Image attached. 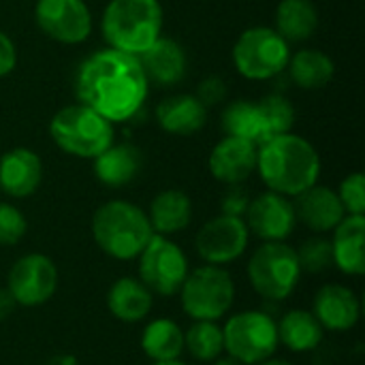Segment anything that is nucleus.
I'll return each instance as SVG.
<instances>
[{
    "mask_svg": "<svg viewBox=\"0 0 365 365\" xmlns=\"http://www.w3.org/2000/svg\"><path fill=\"white\" fill-rule=\"evenodd\" d=\"M75 92L81 105H88L115 124L141 111L150 94V81L137 56L107 47L81 62L75 77Z\"/></svg>",
    "mask_w": 365,
    "mask_h": 365,
    "instance_id": "obj_1",
    "label": "nucleus"
},
{
    "mask_svg": "<svg viewBox=\"0 0 365 365\" xmlns=\"http://www.w3.org/2000/svg\"><path fill=\"white\" fill-rule=\"evenodd\" d=\"M257 171L272 192L297 197L319 182L321 156L308 139L284 133L259 145Z\"/></svg>",
    "mask_w": 365,
    "mask_h": 365,
    "instance_id": "obj_2",
    "label": "nucleus"
},
{
    "mask_svg": "<svg viewBox=\"0 0 365 365\" xmlns=\"http://www.w3.org/2000/svg\"><path fill=\"white\" fill-rule=\"evenodd\" d=\"M152 235L148 214L124 199L103 203L92 216V237L96 246L115 261L137 259Z\"/></svg>",
    "mask_w": 365,
    "mask_h": 365,
    "instance_id": "obj_3",
    "label": "nucleus"
},
{
    "mask_svg": "<svg viewBox=\"0 0 365 365\" xmlns=\"http://www.w3.org/2000/svg\"><path fill=\"white\" fill-rule=\"evenodd\" d=\"M101 30L111 49L133 56L143 53L163 30L160 0H109Z\"/></svg>",
    "mask_w": 365,
    "mask_h": 365,
    "instance_id": "obj_4",
    "label": "nucleus"
},
{
    "mask_svg": "<svg viewBox=\"0 0 365 365\" xmlns=\"http://www.w3.org/2000/svg\"><path fill=\"white\" fill-rule=\"evenodd\" d=\"M49 135L62 152L94 160L113 143V124L88 105L75 103L51 118Z\"/></svg>",
    "mask_w": 365,
    "mask_h": 365,
    "instance_id": "obj_5",
    "label": "nucleus"
},
{
    "mask_svg": "<svg viewBox=\"0 0 365 365\" xmlns=\"http://www.w3.org/2000/svg\"><path fill=\"white\" fill-rule=\"evenodd\" d=\"M302 278L295 248L284 242H263L248 261V280L257 295L267 302L291 297Z\"/></svg>",
    "mask_w": 365,
    "mask_h": 365,
    "instance_id": "obj_6",
    "label": "nucleus"
},
{
    "mask_svg": "<svg viewBox=\"0 0 365 365\" xmlns=\"http://www.w3.org/2000/svg\"><path fill=\"white\" fill-rule=\"evenodd\" d=\"M180 302L186 317L192 321H220L235 302V282L220 265H201L188 272Z\"/></svg>",
    "mask_w": 365,
    "mask_h": 365,
    "instance_id": "obj_7",
    "label": "nucleus"
},
{
    "mask_svg": "<svg viewBox=\"0 0 365 365\" xmlns=\"http://www.w3.org/2000/svg\"><path fill=\"white\" fill-rule=\"evenodd\" d=\"M291 58L289 43L267 26L244 30L233 45V64L237 73L252 81H265L287 71Z\"/></svg>",
    "mask_w": 365,
    "mask_h": 365,
    "instance_id": "obj_8",
    "label": "nucleus"
},
{
    "mask_svg": "<svg viewBox=\"0 0 365 365\" xmlns=\"http://www.w3.org/2000/svg\"><path fill=\"white\" fill-rule=\"evenodd\" d=\"M222 338L229 357L244 365H257L274 357L280 344L276 321L261 310L233 314L222 327Z\"/></svg>",
    "mask_w": 365,
    "mask_h": 365,
    "instance_id": "obj_9",
    "label": "nucleus"
},
{
    "mask_svg": "<svg viewBox=\"0 0 365 365\" xmlns=\"http://www.w3.org/2000/svg\"><path fill=\"white\" fill-rule=\"evenodd\" d=\"M139 280L152 291V295L173 297L180 293L190 267L184 250L165 235H152L145 248L139 252Z\"/></svg>",
    "mask_w": 365,
    "mask_h": 365,
    "instance_id": "obj_10",
    "label": "nucleus"
},
{
    "mask_svg": "<svg viewBox=\"0 0 365 365\" xmlns=\"http://www.w3.org/2000/svg\"><path fill=\"white\" fill-rule=\"evenodd\" d=\"M6 291L11 293L15 304L24 308L47 304L58 291L56 263L41 252L19 257L6 276Z\"/></svg>",
    "mask_w": 365,
    "mask_h": 365,
    "instance_id": "obj_11",
    "label": "nucleus"
},
{
    "mask_svg": "<svg viewBox=\"0 0 365 365\" xmlns=\"http://www.w3.org/2000/svg\"><path fill=\"white\" fill-rule=\"evenodd\" d=\"M34 21L56 43L79 45L92 32V13L83 0H36Z\"/></svg>",
    "mask_w": 365,
    "mask_h": 365,
    "instance_id": "obj_12",
    "label": "nucleus"
},
{
    "mask_svg": "<svg viewBox=\"0 0 365 365\" xmlns=\"http://www.w3.org/2000/svg\"><path fill=\"white\" fill-rule=\"evenodd\" d=\"M248 240H250V231L244 218L220 214L207 220L199 229L195 237V248H197V255L207 265L222 267V265L237 261L246 252Z\"/></svg>",
    "mask_w": 365,
    "mask_h": 365,
    "instance_id": "obj_13",
    "label": "nucleus"
},
{
    "mask_svg": "<svg viewBox=\"0 0 365 365\" xmlns=\"http://www.w3.org/2000/svg\"><path fill=\"white\" fill-rule=\"evenodd\" d=\"M244 222L263 242H284L295 231L297 216L289 197L267 190L250 199Z\"/></svg>",
    "mask_w": 365,
    "mask_h": 365,
    "instance_id": "obj_14",
    "label": "nucleus"
},
{
    "mask_svg": "<svg viewBox=\"0 0 365 365\" xmlns=\"http://www.w3.org/2000/svg\"><path fill=\"white\" fill-rule=\"evenodd\" d=\"M257 143L225 135L210 154V173L227 186L244 184L257 171Z\"/></svg>",
    "mask_w": 365,
    "mask_h": 365,
    "instance_id": "obj_15",
    "label": "nucleus"
},
{
    "mask_svg": "<svg viewBox=\"0 0 365 365\" xmlns=\"http://www.w3.org/2000/svg\"><path fill=\"white\" fill-rule=\"evenodd\" d=\"M312 314L327 331H349L359 323L361 302L344 284H325L314 295Z\"/></svg>",
    "mask_w": 365,
    "mask_h": 365,
    "instance_id": "obj_16",
    "label": "nucleus"
},
{
    "mask_svg": "<svg viewBox=\"0 0 365 365\" xmlns=\"http://www.w3.org/2000/svg\"><path fill=\"white\" fill-rule=\"evenodd\" d=\"M43 182V163L28 148H13L0 156V190L13 199H26Z\"/></svg>",
    "mask_w": 365,
    "mask_h": 365,
    "instance_id": "obj_17",
    "label": "nucleus"
},
{
    "mask_svg": "<svg viewBox=\"0 0 365 365\" xmlns=\"http://www.w3.org/2000/svg\"><path fill=\"white\" fill-rule=\"evenodd\" d=\"M137 58L150 83L171 88L186 77V68H188L186 51L178 41L169 36H158Z\"/></svg>",
    "mask_w": 365,
    "mask_h": 365,
    "instance_id": "obj_18",
    "label": "nucleus"
},
{
    "mask_svg": "<svg viewBox=\"0 0 365 365\" xmlns=\"http://www.w3.org/2000/svg\"><path fill=\"white\" fill-rule=\"evenodd\" d=\"M295 199L297 201L293 203V207H295L297 220L304 222L314 233L334 231L346 216L338 192L327 186L314 184L308 190H304L302 195H297Z\"/></svg>",
    "mask_w": 365,
    "mask_h": 365,
    "instance_id": "obj_19",
    "label": "nucleus"
},
{
    "mask_svg": "<svg viewBox=\"0 0 365 365\" xmlns=\"http://www.w3.org/2000/svg\"><path fill=\"white\" fill-rule=\"evenodd\" d=\"M334 265L346 276H361L365 272V216L346 214L334 229L331 240Z\"/></svg>",
    "mask_w": 365,
    "mask_h": 365,
    "instance_id": "obj_20",
    "label": "nucleus"
},
{
    "mask_svg": "<svg viewBox=\"0 0 365 365\" xmlns=\"http://www.w3.org/2000/svg\"><path fill=\"white\" fill-rule=\"evenodd\" d=\"M143 167V152L133 143H111L94 158V175L107 188L128 186Z\"/></svg>",
    "mask_w": 365,
    "mask_h": 365,
    "instance_id": "obj_21",
    "label": "nucleus"
},
{
    "mask_svg": "<svg viewBox=\"0 0 365 365\" xmlns=\"http://www.w3.org/2000/svg\"><path fill=\"white\" fill-rule=\"evenodd\" d=\"M156 122L169 135L188 137L205 126L207 107L195 94H175L156 107Z\"/></svg>",
    "mask_w": 365,
    "mask_h": 365,
    "instance_id": "obj_22",
    "label": "nucleus"
},
{
    "mask_svg": "<svg viewBox=\"0 0 365 365\" xmlns=\"http://www.w3.org/2000/svg\"><path fill=\"white\" fill-rule=\"evenodd\" d=\"M148 220L156 235H165V237L175 235L190 225L192 201L184 190L167 188L152 199Z\"/></svg>",
    "mask_w": 365,
    "mask_h": 365,
    "instance_id": "obj_23",
    "label": "nucleus"
},
{
    "mask_svg": "<svg viewBox=\"0 0 365 365\" xmlns=\"http://www.w3.org/2000/svg\"><path fill=\"white\" fill-rule=\"evenodd\" d=\"M154 304L152 291L139 278H118L107 291V308L122 323L143 321Z\"/></svg>",
    "mask_w": 365,
    "mask_h": 365,
    "instance_id": "obj_24",
    "label": "nucleus"
},
{
    "mask_svg": "<svg viewBox=\"0 0 365 365\" xmlns=\"http://www.w3.org/2000/svg\"><path fill=\"white\" fill-rule=\"evenodd\" d=\"M278 325V342L291 353L314 351L325 336L323 325L310 310H289Z\"/></svg>",
    "mask_w": 365,
    "mask_h": 365,
    "instance_id": "obj_25",
    "label": "nucleus"
},
{
    "mask_svg": "<svg viewBox=\"0 0 365 365\" xmlns=\"http://www.w3.org/2000/svg\"><path fill=\"white\" fill-rule=\"evenodd\" d=\"M319 28V9L312 0H280L276 9V32L287 43L308 41Z\"/></svg>",
    "mask_w": 365,
    "mask_h": 365,
    "instance_id": "obj_26",
    "label": "nucleus"
},
{
    "mask_svg": "<svg viewBox=\"0 0 365 365\" xmlns=\"http://www.w3.org/2000/svg\"><path fill=\"white\" fill-rule=\"evenodd\" d=\"M287 71L302 90H321L336 75V62L321 49H302L289 58Z\"/></svg>",
    "mask_w": 365,
    "mask_h": 365,
    "instance_id": "obj_27",
    "label": "nucleus"
},
{
    "mask_svg": "<svg viewBox=\"0 0 365 365\" xmlns=\"http://www.w3.org/2000/svg\"><path fill=\"white\" fill-rule=\"evenodd\" d=\"M141 349L152 361L180 359L184 353V331L173 319H154L141 334Z\"/></svg>",
    "mask_w": 365,
    "mask_h": 365,
    "instance_id": "obj_28",
    "label": "nucleus"
},
{
    "mask_svg": "<svg viewBox=\"0 0 365 365\" xmlns=\"http://www.w3.org/2000/svg\"><path fill=\"white\" fill-rule=\"evenodd\" d=\"M220 128L227 137L248 139L257 145L267 141L265 122L261 109L252 101H233L225 107L220 115Z\"/></svg>",
    "mask_w": 365,
    "mask_h": 365,
    "instance_id": "obj_29",
    "label": "nucleus"
},
{
    "mask_svg": "<svg viewBox=\"0 0 365 365\" xmlns=\"http://www.w3.org/2000/svg\"><path fill=\"white\" fill-rule=\"evenodd\" d=\"M184 351L197 361H216L225 351L222 327H218L216 321H195L184 331Z\"/></svg>",
    "mask_w": 365,
    "mask_h": 365,
    "instance_id": "obj_30",
    "label": "nucleus"
},
{
    "mask_svg": "<svg viewBox=\"0 0 365 365\" xmlns=\"http://www.w3.org/2000/svg\"><path fill=\"white\" fill-rule=\"evenodd\" d=\"M257 105H259L263 122H265L267 139H272L276 135L291 133L293 122H295V107L291 105V101L287 96L269 94V96L261 98Z\"/></svg>",
    "mask_w": 365,
    "mask_h": 365,
    "instance_id": "obj_31",
    "label": "nucleus"
},
{
    "mask_svg": "<svg viewBox=\"0 0 365 365\" xmlns=\"http://www.w3.org/2000/svg\"><path fill=\"white\" fill-rule=\"evenodd\" d=\"M297 252L302 272L308 274H321L334 265V255H331V242L325 237H310L306 240Z\"/></svg>",
    "mask_w": 365,
    "mask_h": 365,
    "instance_id": "obj_32",
    "label": "nucleus"
},
{
    "mask_svg": "<svg viewBox=\"0 0 365 365\" xmlns=\"http://www.w3.org/2000/svg\"><path fill=\"white\" fill-rule=\"evenodd\" d=\"M340 203L346 214L351 216H364L365 214V178L361 171H355L346 175L338 190Z\"/></svg>",
    "mask_w": 365,
    "mask_h": 365,
    "instance_id": "obj_33",
    "label": "nucleus"
},
{
    "mask_svg": "<svg viewBox=\"0 0 365 365\" xmlns=\"http://www.w3.org/2000/svg\"><path fill=\"white\" fill-rule=\"evenodd\" d=\"M28 231L26 216L11 203H0V246H15Z\"/></svg>",
    "mask_w": 365,
    "mask_h": 365,
    "instance_id": "obj_34",
    "label": "nucleus"
},
{
    "mask_svg": "<svg viewBox=\"0 0 365 365\" xmlns=\"http://www.w3.org/2000/svg\"><path fill=\"white\" fill-rule=\"evenodd\" d=\"M227 92H229V90H227L225 79L218 77V75H212V77H205V79L199 83L195 96L201 101L203 107H214V105H218V103H222V101L227 98Z\"/></svg>",
    "mask_w": 365,
    "mask_h": 365,
    "instance_id": "obj_35",
    "label": "nucleus"
},
{
    "mask_svg": "<svg viewBox=\"0 0 365 365\" xmlns=\"http://www.w3.org/2000/svg\"><path fill=\"white\" fill-rule=\"evenodd\" d=\"M248 205H250V195H248L246 188H242V184L229 186V190L222 195V201H220L222 214H227V216H237V218H244V216H246Z\"/></svg>",
    "mask_w": 365,
    "mask_h": 365,
    "instance_id": "obj_36",
    "label": "nucleus"
},
{
    "mask_svg": "<svg viewBox=\"0 0 365 365\" xmlns=\"http://www.w3.org/2000/svg\"><path fill=\"white\" fill-rule=\"evenodd\" d=\"M17 64V49L15 43L11 41V36L6 32L0 30V79L11 75L13 68Z\"/></svg>",
    "mask_w": 365,
    "mask_h": 365,
    "instance_id": "obj_37",
    "label": "nucleus"
},
{
    "mask_svg": "<svg viewBox=\"0 0 365 365\" xmlns=\"http://www.w3.org/2000/svg\"><path fill=\"white\" fill-rule=\"evenodd\" d=\"M15 308H17V304H15V299L11 297V293H9L6 289H0V323L6 321V319L13 314Z\"/></svg>",
    "mask_w": 365,
    "mask_h": 365,
    "instance_id": "obj_38",
    "label": "nucleus"
},
{
    "mask_svg": "<svg viewBox=\"0 0 365 365\" xmlns=\"http://www.w3.org/2000/svg\"><path fill=\"white\" fill-rule=\"evenodd\" d=\"M45 365H79V361H77V357H75V355L60 353V355H53V357H49Z\"/></svg>",
    "mask_w": 365,
    "mask_h": 365,
    "instance_id": "obj_39",
    "label": "nucleus"
},
{
    "mask_svg": "<svg viewBox=\"0 0 365 365\" xmlns=\"http://www.w3.org/2000/svg\"><path fill=\"white\" fill-rule=\"evenodd\" d=\"M257 365H293L291 361H287V359H276V357H269V359H265V361H261V364Z\"/></svg>",
    "mask_w": 365,
    "mask_h": 365,
    "instance_id": "obj_40",
    "label": "nucleus"
},
{
    "mask_svg": "<svg viewBox=\"0 0 365 365\" xmlns=\"http://www.w3.org/2000/svg\"><path fill=\"white\" fill-rule=\"evenodd\" d=\"M214 365H244V364H240V361H235V359L227 357V359H216V364Z\"/></svg>",
    "mask_w": 365,
    "mask_h": 365,
    "instance_id": "obj_41",
    "label": "nucleus"
},
{
    "mask_svg": "<svg viewBox=\"0 0 365 365\" xmlns=\"http://www.w3.org/2000/svg\"><path fill=\"white\" fill-rule=\"evenodd\" d=\"M152 365H188V364H184V361H180V359H171V361H154Z\"/></svg>",
    "mask_w": 365,
    "mask_h": 365,
    "instance_id": "obj_42",
    "label": "nucleus"
}]
</instances>
